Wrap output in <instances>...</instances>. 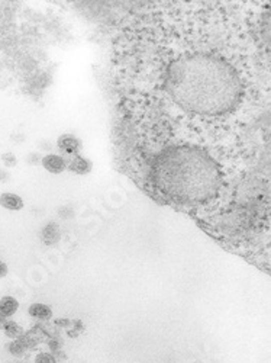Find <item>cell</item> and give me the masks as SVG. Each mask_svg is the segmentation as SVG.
<instances>
[{"label": "cell", "mask_w": 271, "mask_h": 363, "mask_svg": "<svg viewBox=\"0 0 271 363\" xmlns=\"http://www.w3.org/2000/svg\"><path fill=\"white\" fill-rule=\"evenodd\" d=\"M164 87L183 111L202 116L233 111L244 93L236 70L223 58L207 53L186 54L173 61Z\"/></svg>", "instance_id": "1"}, {"label": "cell", "mask_w": 271, "mask_h": 363, "mask_svg": "<svg viewBox=\"0 0 271 363\" xmlns=\"http://www.w3.org/2000/svg\"><path fill=\"white\" fill-rule=\"evenodd\" d=\"M151 182L165 201L199 207L215 199L222 188L217 163L196 145H173L155 157Z\"/></svg>", "instance_id": "2"}, {"label": "cell", "mask_w": 271, "mask_h": 363, "mask_svg": "<svg viewBox=\"0 0 271 363\" xmlns=\"http://www.w3.org/2000/svg\"><path fill=\"white\" fill-rule=\"evenodd\" d=\"M57 145L63 153L70 154V155H79L80 150H82L80 140L77 137L71 135V134H63L57 141Z\"/></svg>", "instance_id": "3"}, {"label": "cell", "mask_w": 271, "mask_h": 363, "mask_svg": "<svg viewBox=\"0 0 271 363\" xmlns=\"http://www.w3.org/2000/svg\"><path fill=\"white\" fill-rule=\"evenodd\" d=\"M42 166L53 174H60L67 168V163L58 154H47L42 157Z\"/></svg>", "instance_id": "4"}, {"label": "cell", "mask_w": 271, "mask_h": 363, "mask_svg": "<svg viewBox=\"0 0 271 363\" xmlns=\"http://www.w3.org/2000/svg\"><path fill=\"white\" fill-rule=\"evenodd\" d=\"M60 238H61V231H60V227L57 224L50 223L44 225V228L41 230V240L44 244L54 246L60 241Z\"/></svg>", "instance_id": "5"}, {"label": "cell", "mask_w": 271, "mask_h": 363, "mask_svg": "<svg viewBox=\"0 0 271 363\" xmlns=\"http://www.w3.org/2000/svg\"><path fill=\"white\" fill-rule=\"evenodd\" d=\"M92 167H93L92 161H90L89 158L83 157V155H76L67 166L70 171H73V173H76V174H80V176L89 174V173L92 171Z\"/></svg>", "instance_id": "6"}, {"label": "cell", "mask_w": 271, "mask_h": 363, "mask_svg": "<svg viewBox=\"0 0 271 363\" xmlns=\"http://www.w3.org/2000/svg\"><path fill=\"white\" fill-rule=\"evenodd\" d=\"M28 314H29V317H32L38 321H48L53 318V309L47 304H41V302L32 304L28 308Z\"/></svg>", "instance_id": "7"}, {"label": "cell", "mask_w": 271, "mask_h": 363, "mask_svg": "<svg viewBox=\"0 0 271 363\" xmlns=\"http://www.w3.org/2000/svg\"><path fill=\"white\" fill-rule=\"evenodd\" d=\"M0 205L8 211H21L25 204H24V199L19 195L6 192V194L0 195Z\"/></svg>", "instance_id": "8"}, {"label": "cell", "mask_w": 271, "mask_h": 363, "mask_svg": "<svg viewBox=\"0 0 271 363\" xmlns=\"http://www.w3.org/2000/svg\"><path fill=\"white\" fill-rule=\"evenodd\" d=\"M19 309V302L18 299L14 296H3L0 299V312L8 318V317H12L18 312Z\"/></svg>", "instance_id": "9"}, {"label": "cell", "mask_w": 271, "mask_h": 363, "mask_svg": "<svg viewBox=\"0 0 271 363\" xmlns=\"http://www.w3.org/2000/svg\"><path fill=\"white\" fill-rule=\"evenodd\" d=\"M2 330H3L5 335H6L8 338H11V340H18V338H21V337L24 335L22 325L18 324L16 321H14V320H6V322H5L3 327H2Z\"/></svg>", "instance_id": "10"}, {"label": "cell", "mask_w": 271, "mask_h": 363, "mask_svg": "<svg viewBox=\"0 0 271 363\" xmlns=\"http://www.w3.org/2000/svg\"><path fill=\"white\" fill-rule=\"evenodd\" d=\"M8 353L14 357H24L27 354V346L21 340H12L8 346Z\"/></svg>", "instance_id": "11"}, {"label": "cell", "mask_w": 271, "mask_h": 363, "mask_svg": "<svg viewBox=\"0 0 271 363\" xmlns=\"http://www.w3.org/2000/svg\"><path fill=\"white\" fill-rule=\"evenodd\" d=\"M35 363H58L57 357L50 351H41L35 356Z\"/></svg>", "instance_id": "12"}, {"label": "cell", "mask_w": 271, "mask_h": 363, "mask_svg": "<svg viewBox=\"0 0 271 363\" xmlns=\"http://www.w3.org/2000/svg\"><path fill=\"white\" fill-rule=\"evenodd\" d=\"M2 161H3V164H5L6 167H15L16 163H18L16 157H15L12 153L2 154Z\"/></svg>", "instance_id": "13"}, {"label": "cell", "mask_w": 271, "mask_h": 363, "mask_svg": "<svg viewBox=\"0 0 271 363\" xmlns=\"http://www.w3.org/2000/svg\"><path fill=\"white\" fill-rule=\"evenodd\" d=\"M8 272H9V267H8V265H6L5 262H2V260H0V279H3V278L8 275Z\"/></svg>", "instance_id": "14"}, {"label": "cell", "mask_w": 271, "mask_h": 363, "mask_svg": "<svg viewBox=\"0 0 271 363\" xmlns=\"http://www.w3.org/2000/svg\"><path fill=\"white\" fill-rule=\"evenodd\" d=\"M9 173L6 171V170H2L0 168V182H6V180H9Z\"/></svg>", "instance_id": "15"}, {"label": "cell", "mask_w": 271, "mask_h": 363, "mask_svg": "<svg viewBox=\"0 0 271 363\" xmlns=\"http://www.w3.org/2000/svg\"><path fill=\"white\" fill-rule=\"evenodd\" d=\"M6 320H8V318H6V317H5V315L0 312V330H2V327H3V324L6 322Z\"/></svg>", "instance_id": "16"}, {"label": "cell", "mask_w": 271, "mask_h": 363, "mask_svg": "<svg viewBox=\"0 0 271 363\" xmlns=\"http://www.w3.org/2000/svg\"><path fill=\"white\" fill-rule=\"evenodd\" d=\"M60 363H61V362H60Z\"/></svg>", "instance_id": "17"}]
</instances>
